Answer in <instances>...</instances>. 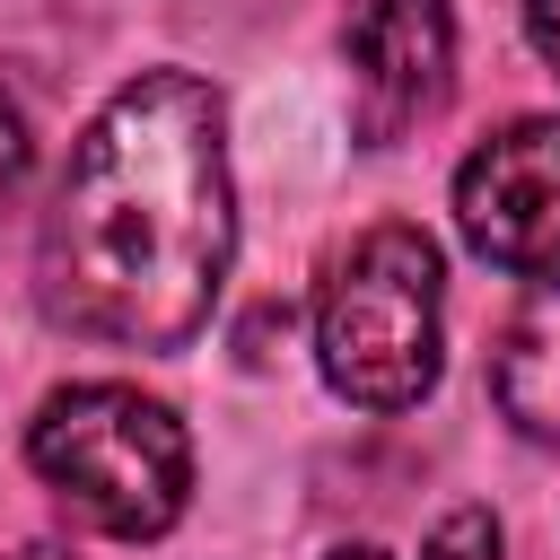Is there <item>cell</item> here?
<instances>
[{"mask_svg": "<svg viewBox=\"0 0 560 560\" xmlns=\"http://www.w3.org/2000/svg\"><path fill=\"white\" fill-rule=\"evenodd\" d=\"M341 61H350V131L368 149H394L455 88V18L446 0H359L341 26Z\"/></svg>", "mask_w": 560, "mask_h": 560, "instance_id": "5", "label": "cell"}, {"mask_svg": "<svg viewBox=\"0 0 560 560\" xmlns=\"http://www.w3.org/2000/svg\"><path fill=\"white\" fill-rule=\"evenodd\" d=\"M236 262L228 114L192 70L122 79L79 131L35 245V298L61 332L184 350Z\"/></svg>", "mask_w": 560, "mask_h": 560, "instance_id": "1", "label": "cell"}, {"mask_svg": "<svg viewBox=\"0 0 560 560\" xmlns=\"http://www.w3.org/2000/svg\"><path fill=\"white\" fill-rule=\"evenodd\" d=\"M455 228L481 262L560 280V114H516L455 166Z\"/></svg>", "mask_w": 560, "mask_h": 560, "instance_id": "4", "label": "cell"}, {"mask_svg": "<svg viewBox=\"0 0 560 560\" xmlns=\"http://www.w3.org/2000/svg\"><path fill=\"white\" fill-rule=\"evenodd\" d=\"M490 394L525 438H560V280H534V298L508 315L490 350Z\"/></svg>", "mask_w": 560, "mask_h": 560, "instance_id": "6", "label": "cell"}, {"mask_svg": "<svg viewBox=\"0 0 560 560\" xmlns=\"http://www.w3.org/2000/svg\"><path fill=\"white\" fill-rule=\"evenodd\" d=\"M525 35H534V52H542L551 79H560V0H525Z\"/></svg>", "mask_w": 560, "mask_h": 560, "instance_id": "9", "label": "cell"}, {"mask_svg": "<svg viewBox=\"0 0 560 560\" xmlns=\"http://www.w3.org/2000/svg\"><path fill=\"white\" fill-rule=\"evenodd\" d=\"M324 385L359 411H411L446 368V271L438 245L402 219L350 236L315 298Z\"/></svg>", "mask_w": 560, "mask_h": 560, "instance_id": "3", "label": "cell"}, {"mask_svg": "<svg viewBox=\"0 0 560 560\" xmlns=\"http://www.w3.org/2000/svg\"><path fill=\"white\" fill-rule=\"evenodd\" d=\"M420 560H499V516H490V508H455V516L420 542Z\"/></svg>", "mask_w": 560, "mask_h": 560, "instance_id": "7", "label": "cell"}, {"mask_svg": "<svg viewBox=\"0 0 560 560\" xmlns=\"http://www.w3.org/2000/svg\"><path fill=\"white\" fill-rule=\"evenodd\" d=\"M26 158H35V149H26V114L0 96V210L18 201V184H26Z\"/></svg>", "mask_w": 560, "mask_h": 560, "instance_id": "8", "label": "cell"}, {"mask_svg": "<svg viewBox=\"0 0 560 560\" xmlns=\"http://www.w3.org/2000/svg\"><path fill=\"white\" fill-rule=\"evenodd\" d=\"M26 464L88 534H114V542H158L192 499L184 420L158 394L114 385V376L44 394L26 420Z\"/></svg>", "mask_w": 560, "mask_h": 560, "instance_id": "2", "label": "cell"}, {"mask_svg": "<svg viewBox=\"0 0 560 560\" xmlns=\"http://www.w3.org/2000/svg\"><path fill=\"white\" fill-rule=\"evenodd\" d=\"M332 560H385V551H368V542H350V551H332Z\"/></svg>", "mask_w": 560, "mask_h": 560, "instance_id": "10", "label": "cell"}]
</instances>
